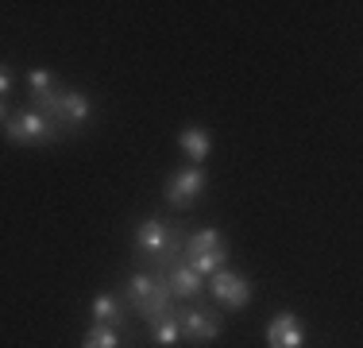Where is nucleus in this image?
Returning a JSON list of instances; mask_svg holds the SVG:
<instances>
[{
  "mask_svg": "<svg viewBox=\"0 0 363 348\" xmlns=\"http://www.w3.org/2000/svg\"><path fill=\"white\" fill-rule=\"evenodd\" d=\"M31 101H39V112L58 128V132H62V128L85 124L89 112H93V104L82 89H62V85H50L47 93H39V97H31Z\"/></svg>",
  "mask_w": 363,
  "mask_h": 348,
  "instance_id": "f257e3e1",
  "label": "nucleus"
},
{
  "mask_svg": "<svg viewBox=\"0 0 363 348\" xmlns=\"http://www.w3.org/2000/svg\"><path fill=\"white\" fill-rule=\"evenodd\" d=\"M128 302H132V310L140 313L147 321H159L170 313V302H174V294H170L167 286V275L159 271H140L128 278Z\"/></svg>",
  "mask_w": 363,
  "mask_h": 348,
  "instance_id": "f03ea898",
  "label": "nucleus"
},
{
  "mask_svg": "<svg viewBox=\"0 0 363 348\" xmlns=\"http://www.w3.org/2000/svg\"><path fill=\"white\" fill-rule=\"evenodd\" d=\"M182 244H186V236H182L178 229H170L167 221H159V217H151V221H143L140 229H135V248H140L147 259H155V267L174 263Z\"/></svg>",
  "mask_w": 363,
  "mask_h": 348,
  "instance_id": "7ed1b4c3",
  "label": "nucleus"
},
{
  "mask_svg": "<svg viewBox=\"0 0 363 348\" xmlns=\"http://www.w3.org/2000/svg\"><path fill=\"white\" fill-rule=\"evenodd\" d=\"M182 251H186L189 263L197 275H213L224 267V259H228V244L217 229H201V232H189L186 244H182Z\"/></svg>",
  "mask_w": 363,
  "mask_h": 348,
  "instance_id": "20e7f679",
  "label": "nucleus"
},
{
  "mask_svg": "<svg viewBox=\"0 0 363 348\" xmlns=\"http://www.w3.org/2000/svg\"><path fill=\"white\" fill-rule=\"evenodd\" d=\"M58 136L62 132H58L39 109L35 112H16V116L8 120V139H12V143H55Z\"/></svg>",
  "mask_w": 363,
  "mask_h": 348,
  "instance_id": "39448f33",
  "label": "nucleus"
},
{
  "mask_svg": "<svg viewBox=\"0 0 363 348\" xmlns=\"http://www.w3.org/2000/svg\"><path fill=\"white\" fill-rule=\"evenodd\" d=\"M209 290H213V298L224 302L228 310H240V306H247L252 302V283H247L244 275H236V271H213L209 278Z\"/></svg>",
  "mask_w": 363,
  "mask_h": 348,
  "instance_id": "423d86ee",
  "label": "nucleus"
},
{
  "mask_svg": "<svg viewBox=\"0 0 363 348\" xmlns=\"http://www.w3.org/2000/svg\"><path fill=\"white\" fill-rule=\"evenodd\" d=\"M201 190H205V170L201 167H186V170H178L174 178L167 182V202L174 209H189L197 202Z\"/></svg>",
  "mask_w": 363,
  "mask_h": 348,
  "instance_id": "0eeeda50",
  "label": "nucleus"
},
{
  "mask_svg": "<svg viewBox=\"0 0 363 348\" xmlns=\"http://www.w3.org/2000/svg\"><path fill=\"white\" fill-rule=\"evenodd\" d=\"M178 329L189 344H213L220 337V317H213L205 310H186L178 313Z\"/></svg>",
  "mask_w": 363,
  "mask_h": 348,
  "instance_id": "6e6552de",
  "label": "nucleus"
},
{
  "mask_svg": "<svg viewBox=\"0 0 363 348\" xmlns=\"http://www.w3.org/2000/svg\"><path fill=\"white\" fill-rule=\"evenodd\" d=\"M267 344L271 348H301L306 344V333H301L298 317H294L290 310H282L279 317L267 325Z\"/></svg>",
  "mask_w": 363,
  "mask_h": 348,
  "instance_id": "1a4fd4ad",
  "label": "nucleus"
},
{
  "mask_svg": "<svg viewBox=\"0 0 363 348\" xmlns=\"http://www.w3.org/2000/svg\"><path fill=\"white\" fill-rule=\"evenodd\" d=\"M167 286H170V294H174V298H197L205 283H201V275H197L194 267L178 263V267H170V275H167Z\"/></svg>",
  "mask_w": 363,
  "mask_h": 348,
  "instance_id": "9d476101",
  "label": "nucleus"
},
{
  "mask_svg": "<svg viewBox=\"0 0 363 348\" xmlns=\"http://www.w3.org/2000/svg\"><path fill=\"white\" fill-rule=\"evenodd\" d=\"M89 313H93V325H108V329L124 325V306H120L116 294H97L93 306H89Z\"/></svg>",
  "mask_w": 363,
  "mask_h": 348,
  "instance_id": "9b49d317",
  "label": "nucleus"
},
{
  "mask_svg": "<svg viewBox=\"0 0 363 348\" xmlns=\"http://www.w3.org/2000/svg\"><path fill=\"white\" fill-rule=\"evenodd\" d=\"M178 143H182V151H186L194 163H205V155H209V132H205V128H197V124L182 128Z\"/></svg>",
  "mask_w": 363,
  "mask_h": 348,
  "instance_id": "f8f14e48",
  "label": "nucleus"
},
{
  "mask_svg": "<svg viewBox=\"0 0 363 348\" xmlns=\"http://www.w3.org/2000/svg\"><path fill=\"white\" fill-rule=\"evenodd\" d=\"M151 337L159 348H174L182 341V329H178V313H167V317L151 321Z\"/></svg>",
  "mask_w": 363,
  "mask_h": 348,
  "instance_id": "ddd939ff",
  "label": "nucleus"
},
{
  "mask_svg": "<svg viewBox=\"0 0 363 348\" xmlns=\"http://www.w3.org/2000/svg\"><path fill=\"white\" fill-rule=\"evenodd\" d=\"M82 348H120V329H108V325H93L85 333Z\"/></svg>",
  "mask_w": 363,
  "mask_h": 348,
  "instance_id": "4468645a",
  "label": "nucleus"
},
{
  "mask_svg": "<svg viewBox=\"0 0 363 348\" xmlns=\"http://www.w3.org/2000/svg\"><path fill=\"white\" fill-rule=\"evenodd\" d=\"M50 85H55V74H50V70H43V66L28 70V89H31V97H39V93H47Z\"/></svg>",
  "mask_w": 363,
  "mask_h": 348,
  "instance_id": "2eb2a0df",
  "label": "nucleus"
},
{
  "mask_svg": "<svg viewBox=\"0 0 363 348\" xmlns=\"http://www.w3.org/2000/svg\"><path fill=\"white\" fill-rule=\"evenodd\" d=\"M8 89H12V74H8V66L0 62V101L8 97Z\"/></svg>",
  "mask_w": 363,
  "mask_h": 348,
  "instance_id": "dca6fc26",
  "label": "nucleus"
},
{
  "mask_svg": "<svg viewBox=\"0 0 363 348\" xmlns=\"http://www.w3.org/2000/svg\"><path fill=\"white\" fill-rule=\"evenodd\" d=\"M4 112H8V109H4V101H0V116H4Z\"/></svg>",
  "mask_w": 363,
  "mask_h": 348,
  "instance_id": "f3484780",
  "label": "nucleus"
}]
</instances>
